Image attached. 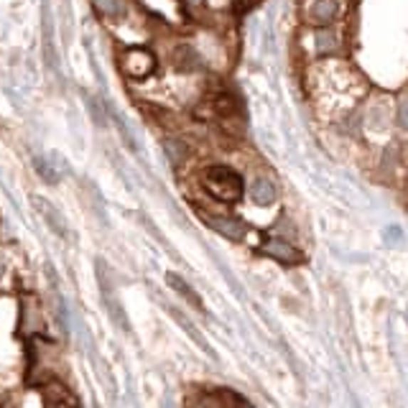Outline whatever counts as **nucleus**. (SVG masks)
<instances>
[{"label": "nucleus", "mask_w": 408, "mask_h": 408, "mask_svg": "<svg viewBox=\"0 0 408 408\" xmlns=\"http://www.w3.org/2000/svg\"><path fill=\"white\" fill-rule=\"evenodd\" d=\"M250 194H253L256 204H261V207H268V204H273V202H276V187L271 182H266V179H256V182H253V187H250Z\"/></svg>", "instance_id": "obj_8"}, {"label": "nucleus", "mask_w": 408, "mask_h": 408, "mask_svg": "<svg viewBox=\"0 0 408 408\" xmlns=\"http://www.w3.org/2000/svg\"><path fill=\"white\" fill-rule=\"evenodd\" d=\"M33 204H36L38 214L46 219V227H51V232H56L59 238H67V235H69V225H67V219L61 217L59 209H56L51 202L41 199V197H33Z\"/></svg>", "instance_id": "obj_4"}, {"label": "nucleus", "mask_w": 408, "mask_h": 408, "mask_svg": "<svg viewBox=\"0 0 408 408\" xmlns=\"http://www.w3.org/2000/svg\"><path fill=\"white\" fill-rule=\"evenodd\" d=\"M261 250L268 258H273V261H278V263H286V266H296V263L304 261V256H301L299 250L293 248V245H288L286 240H281V238L266 240Z\"/></svg>", "instance_id": "obj_3"}, {"label": "nucleus", "mask_w": 408, "mask_h": 408, "mask_svg": "<svg viewBox=\"0 0 408 408\" xmlns=\"http://www.w3.org/2000/svg\"><path fill=\"white\" fill-rule=\"evenodd\" d=\"M153 69H156V59L146 49H128L122 56V72L133 80H146L148 74H153Z\"/></svg>", "instance_id": "obj_2"}, {"label": "nucleus", "mask_w": 408, "mask_h": 408, "mask_svg": "<svg viewBox=\"0 0 408 408\" xmlns=\"http://www.w3.org/2000/svg\"><path fill=\"white\" fill-rule=\"evenodd\" d=\"M204 187L219 202H238L243 197V179L230 166H209L204 174Z\"/></svg>", "instance_id": "obj_1"}, {"label": "nucleus", "mask_w": 408, "mask_h": 408, "mask_svg": "<svg viewBox=\"0 0 408 408\" xmlns=\"http://www.w3.org/2000/svg\"><path fill=\"white\" fill-rule=\"evenodd\" d=\"M337 11H340V3H337V0H317V3H314V8H311L314 19L322 21V23H327V21L335 19Z\"/></svg>", "instance_id": "obj_10"}, {"label": "nucleus", "mask_w": 408, "mask_h": 408, "mask_svg": "<svg viewBox=\"0 0 408 408\" xmlns=\"http://www.w3.org/2000/svg\"><path fill=\"white\" fill-rule=\"evenodd\" d=\"M166 283H169V286L174 288V291H177V293H182L184 299L189 301V304L194 306V309H199V311L204 309L202 299H199V296H197L194 291H192V286H189V283H187V281L182 278V276H177V273H166Z\"/></svg>", "instance_id": "obj_7"}, {"label": "nucleus", "mask_w": 408, "mask_h": 408, "mask_svg": "<svg viewBox=\"0 0 408 408\" xmlns=\"http://www.w3.org/2000/svg\"><path fill=\"white\" fill-rule=\"evenodd\" d=\"M166 153H169L171 156V161H174V164H182V159H184V146L182 143H177V140H166Z\"/></svg>", "instance_id": "obj_13"}, {"label": "nucleus", "mask_w": 408, "mask_h": 408, "mask_svg": "<svg viewBox=\"0 0 408 408\" xmlns=\"http://www.w3.org/2000/svg\"><path fill=\"white\" fill-rule=\"evenodd\" d=\"M46 403H51V406H77V398H72L67 393V390L61 388V385H54V388L46 390Z\"/></svg>", "instance_id": "obj_11"}, {"label": "nucleus", "mask_w": 408, "mask_h": 408, "mask_svg": "<svg viewBox=\"0 0 408 408\" xmlns=\"http://www.w3.org/2000/svg\"><path fill=\"white\" fill-rule=\"evenodd\" d=\"M187 3H192V6H197V3H202V0H187Z\"/></svg>", "instance_id": "obj_17"}, {"label": "nucleus", "mask_w": 408, "mask_h": 408, "mask_svg": "<svg viewBox=\"0 0 408 408\" xmlns=\"http://www.w3.org/2000/svg\"><path fill=\"white\" fill-rule=\"evenodd\" d=\"M398 122H401V128H408V100L398 108Z\"/></svg>", "instance_id": "obj_14"}, {"label": "nucleus", "mask_w": 408, "mask_h": 408, "mask_svg": "<svg viewBox=\"0 0 408 408\" xmlns=\"http://www.w3.org/2000/svg\"><path fill=\"white\" fill-rule=\"evenodd\" d=\"M335 43H337V38L332 31H327V28L317 31V49L319 51H332L335 49Z\"/></svg>", "instance_id": "obj_12"}, {"label": "nucleus", "mask_w": 408, "mask_h": 408, "mask_svg": "<svg viewBox=\"0 0 408 408\" xmlns=\"http://www.w3.org/2000/svg\"><path fill=\"white\" fill-rule=\"evenodd\" d=\"M204 219H207V225L212 227V230H217L219 235H225V238L230 240L245 238V225L238 222V219H232V217H204Z\"/></svg>", "instance_id": "obj_6"}, {"label": "nucleus", "mask_w": 408, "mask_h": 408, "mask_svg": "<svg viewBox=\"0 0 408 408\" xmlns=\"http://www.w3.org/2000/svg\"><path fill=\"white\" fill-rule=\"evenodd\" d=\"M199 403H219V398H207V401H199ZM222 403H248L245 398H240V396H230V398H225Z\"/></svg>", "instance_id": "obj_15"}, {"label": "nucleus", "mask_w": 408, "mask_h": 408, "mask_svg": "<svg viewBox=\"0 0 408 408\" xmlns=\"http://www.w3.org/2000/svg\"><path fill=\"white\" fill-rule=\"evenodd\" d=\"M95 8L103 13L105 19H122L128 13V3L125 0H95Z\"/></svg>", "instance_id": "obj_9"}, {"label": "nucleus", "mask_w": 408, "mask_h": 408, "mask_svg": "<svg viewBox=\"0 0 408 408\" xmlns=\"http://www.w3.org/2000/svg\"><path fill=\"white\" fill-rule=\"evenodd\" d=\"M3 273H6V261L0 258V278H3Z\"/></svg>", "instance_id": "obj_16"}, {"label": "nucleus", "mask_w": 408, "mask_h": 408, "mask_svg": "<svg viewBox=\"0 0 408 408\" xmlns=\"http://www.w3.org/2000/svg\"><path fill=\"white\" fill-rule=\"evenodd\" d=\"M43 329V314L41 306H38L36 296H26L23 299V332L26 335H33V332H41Z\"/></svg>", "instance_id": "obj_5"}]
</instances>
